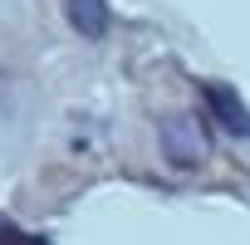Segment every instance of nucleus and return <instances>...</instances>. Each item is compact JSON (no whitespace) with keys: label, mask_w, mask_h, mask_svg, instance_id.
<instances>
[{"label":"nucleus","mask_w":250,"mask_h":245,"mask_svg":"<svg viewBox=\"0 0 250 245\" xmlns=\"http://www.w3.org/2000/svg\"><path fill=\"white\" fill-rule=\"evenodd\" d=\"M157 143H162V157L177 172H196L206 162V138L196 128V118H187V113H172V118L157 122Z\"/></svg>","instance_id":"obj_1"},{"label":"nucleus","mask_w":250,"mask_h":245,"mask_svg":"<svg viewBox=\"0 0 250 245\" xmlns=\"http://www.w3.org/2000/svg\"><path fill=\"white\" fill-rule=\"evenodd\" d=\"M201 98H206L211 118L221 122L230 138H250V108L240 103V93L230 83H201Z\"/></svg>","instance_id":"obj_2"},{"label":"nucleus","mask_w":250,"mask_h":245,"mask_svg":"<svg viewBox=\"0 0 250 245\" xmlns=\"http://www.w3.org/2000/svg\"><path fill=\"white\" fill-rule=\"evenodd\" d=\"M64 20L83 35V40H103L108 35V0H59Z\"/></svg>","instance_id":"obj_3"},{"label":"nucleus","mask_w":250,"mask_h":245,"mask_svg":"<svg viewBox=\"0 0 250 245\" xmlns=\"http://www.w3.org/2000/svg\"><path fill=\"white\" fill-rule=\"evenodd\" d=\"M0 245H49V240H44V235H25L15 221L0 216Z\"/></svg>","instance_id":"obj_4"}]
</instances>
